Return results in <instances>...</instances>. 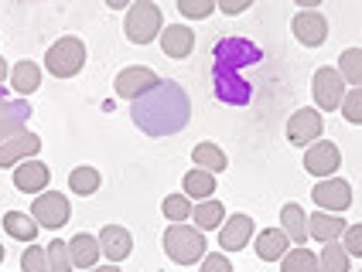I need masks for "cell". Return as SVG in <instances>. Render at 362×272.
<instances>
[{
	"mask_svg": "<svg viewBox=\"0 0 362 272\" xmlns=\"http://www.w3.org/2000/svg\"><path fill=\"white\" fill-rule=\"evenodd\" d=\"M263 61V51L246 38H222L212 48V82H216V96L226 106H246L253 99V82L250 68H257Z\"/></svg>",
	"mask_w": 362,
	"mask_h": 272,
	"instance_id": "6da1fadb",
	"label": "cell"
},
{
	"mask_svg": "<svg viewBox=\"0 0 362 272\" xmlns=\"http://www.w3.org/2000/svg\"><path fill=\"white\" fill-rule=\"evenodd\" d=\"M130 116L147 136H175L192 119V99L175 78H161L147 96L134 102Z\"/></svg>",
	"mask_w": 362,
	"mask_h": 272,
	"instance_id": "7a4b0ae2",
	"label": "cell"
},
{
	"mask_svg": "<svg viewBox=\"0 0 362 272\" xmlns=\"http://www.w3.org/2000/svg\"><path fill=\"white\" fill-rule=\"evenodd\" d=\"M123 31L134 44H151L154 38H161L164 31V14L161 4L154 0H137L127 7V20H123Z\"/></svg>",
	"mask_w": 362,
	"mask_h": 272,
	"instance_id": "3957f363",
	"label": "cell"
},
{
	"mask_svg": "<svg viewBox=\"0 0 362 272\" xmlns=\"http://www.w3.org/2000/svg\"><path fill=\"white\" fill-rule=\"evenodd\" d=\"M164 252L178 266L202 262L205 259V232H199L195 225H168V232H164Z\"/></svg>",
	"mask_w": 362,
	"mask_h": 272,
	"instance_id": "277c9868",
	"label": "cell"
},
{
	"mask_svg": "<svg viewBox=\"0 0 362 272\" xmlns=\"http://www.w3.org/2000/svg\"><path fill=\"white\" fill-rule=\"evenodd\" d=\"M82 65H86V44H82L79 38H72V35L59 38L48 51H45V68H48L55 78L79 75Z\"/></svg>",
	"mask_w": 362,
	"mask_h": 272,
	"instance_id": "5b68a950",
	"label": "cell"
},
{
	"mask_svg": "<svg viewBox=\"0 0 362 272\" xmlns=\"http://www.w3.org/2000/svg\"><path fill=\"white\" fill-rule=\"evenodd\" d=\"M311 92L318 102V113L322 109H339L345 99V78L339 75V68H318L311 78Z\"/></svg>",
	"mask_w": 362,
	"mask_h": 272,
	"instance_id": "8992f818",
	"label": "cell"
},
{
	"mask_svg": "<svg viewBox=\"0 0 362 272\" xmlns=\"http://www.w3.org/2000/svg\"><path fill=\"white\" fill-rule=\"evenodd\" d=\"M311 197H315V208L318 211L339 214L352 204V187H349V180H342V177H328V180H318V187L311 191Z\"/></svg>",
	"mask_w": 362,
	"mask_h": 272,
	"instance_id": "52a82bcc",
	"label": "cell"
},
{
	"mask_svg": "<svg viewBox=\"0 0 362 272\" xmlns=\"http://www.w3.org/2000/svg\"><path fill=\"white\" fill-rule=\"evenodd\" d=\"M31 218L38 221V228H62L65 221H69V197L59 194V191H45V194L35 197V204H31Z\"/></svg>",
	"mask_w": 362,
	"mask_h": 272,
	"instance_id": "ba28073f",
	"label": "cell"
},
{
	"mask_svg": "<svg viewBox=\"0 0 362 272\" xmlns=\"http://www.w3.org/2000/svg\"><path fill=\"white\" fill-rule=\"evenodd\" d=\"M325 133V116L318 109H298L291 123H287V140L291 147H311L318 143V136Z\"/></svg>",
	"mask_w": 362,
	"mask_h": 272,
	"instance_id": "9c48e42d",
	"label": "cell"
},
{
	"mask_svg": "<svg viewBox=\"0 0 362 272\" xmlns=\"http://www.w3.org/2000/svg\"><path fill=\"white\" fill-rule=\"evenodd\" d=\"M161 78L154 75L151 68H144V65H130V68H123L117 82H113V89H117V96L120 99H130V102H137L141 96H147L154 85H158Z\"/></svg>",
	"mask_w": 362,
	"mask_h": 272,
	"instance_id": "30bf717a",
	"label": "cell"
},
{
	"mask_svg": "<svg viewBox=\"0 0 362 272\" xmlns=\"http://www.w3.org/2000/svg\"><path fill=\"white\" fill-rule=\"evenodd\" d=\"M339 163H342V156H339V147H335V143H328V140H318V143H311V147H308V154H304V167H308V174L322 177V180L335 177Z\"/></svg>",
	"mask_w": 362,
	"mask_h": 272,
	"instance_id": "8fae6325",
	"label": "cell"
},
{
	"mask_svg": "<svg viewBox=\"0 0 362 272\" xmlns=\"http://www.w3.org/2000/svg\"><path fill=\"white\" fill-rule=\"evenodd\" d=\"M250 238H253V218L250 214H233V218H226L219 228V245L222 252H240L250 245Z\"/></svg>",
	"mask_w": 362,
	"mask_h": 272,
	"instance_id": "7c38bea8",
	"label": "cell"
},
{
	"mask_svg": "<svg viewBox=\"0 0 362 272\" xmlns=\"http://www.w3.org/2000/svg\"><path fill=\"white\" fill-rule=\"evenodd\" d=\"M294 38L308 44V48H322L325 41H328V20L318 14V11H298V18H294Z\"/></svg>",
	"mask_w": 362,
	"mask_h": 272,
	"instance_id": "4fadbf2b",
	"label": "cell"
},
{
	"mask_svg": "<svg viewBox=\"0 0 362 272\" xmlns=\"http://www.w3.org/2000/svg\"><path fill=\"white\" fill-rule=\"evenodd\" d=\"M48 180H52V171H48V163H41V160L18 163V171H14V187H18L21 194L38 197L41 191H48Z\"/></svg>",
	"mask_w": 362,
	"mask_h": 272,
	"instance_id": "5bb4252c",
	"label": "cell"
},
{
	"mask_svg": "<svg viewBox=\"0 0 362 272\" xmlns=\"http://www.w3.org/2000/svg\"><path fill=\"white\" fill-rule=\"evenodd\" d=\"M192 48H195V31H192V27H185V24H164L161 51L168 55V58L185 61L188 55H192Z\"/></svg>",
	"mask_w": 362,
	"mask_h": 272,
	"instance_id": "9a60e30c",
	"label": "cell"
},
{
	"mask_svg": "<svg viewBox=\"0 0 362 272\" xmlns=\"http://www.w3.org/2000/svg\"><path fill=\"white\" fill-rule=\"evenodd\" d=\"M31 119V106L28 102H21V99H7L4 106H0V147L7 143V140H14V136L24 133V123Z\"/></svg>",
	"mask_w": 362,
	"mask_h": 272,
	"instance_id": "2e32d148",
	"label": "cell"
},
{
	"mask_svg": "<svg viewBox=\"0 0 362 272\" xmlns=\"http://www.w3.org/2000/svg\"><path fill=\"white\" fill-rule=\"evenodd\" d=\"M100 252L106 255L110 262H123L127 255L134 252V238H130V232L120 228V225H106L100 232Z\"/></svg>",
	"mask_w": 362,
	"mask_h": 272,
	"instance_id": "e0dca14e",
	"label": "cell"
},
{
	"mask_svg": "<svg viewBox=\"0 0 362 272\" xmlns=\"http://www.w3.org/2000/svg\"><path fill=\"white\" fill-rule=\"evenodd\" d=\"M41 150V136L35 133H21L14 140H7L4 147H0V167L7 171V167H18L24 156H35Z\"/></svg>",
	"mask_w": 362,
	"mask_h": 272,
	"instance_id": "ac0fdd59",
	"label": "cell"
},
{
	"mask_svg": "<svg viewBox=\"0 0 362 272\" xmlns=\"http://www.w3.org/2000/svg\"><path fill=\"white\" fill-rule=\"evenodd\" d=\"M339 235H345V218L339 214H328V211H315L308 218V238H315V242H335Z\"/></svg>",
	"mask_w": 362,
	"mask_h": 272,
	"instance_id": "d6986e66",
	"label": "cell"
},
{
	"mask_svg": "<svg viewBox=\"0 0 362 272\" xmlns=\"http://www.w3.org/2000/svg\"><path fill=\"white\" fill-rule=\"evenodd\" d=\"M281 232L294 242V245H304L308 242V214H304V208L298 204V201H287L281 208Z\"/></svg>",
	"mask_w": 362,
	"mask_h": 272,
	"instance_id": "ffe728a7",
	"label": "cell"
},
{
	"mask_svg": "<svg viewBox=\"0 0 362 272\" xmlns=\"http://www.w3.org/2000/svg\"><path fill=\"white\" fill-rule=\"evenodd\" d=\"M287 245H291V238L281 232V228H263L257 235V255H260L263 262H281L284 255H287Z\"/></svg>",
	"mask_w": 362,
	"mask_h": 272,
	"instance_id": "44dd1931",
	"label": "cell"
},
{
	"mask_svg": "<svg viewBox=\"0 0 362 272\" xmlns=\"http://www.w3.org/2000/svg\"><path fill=\"white\" fill-rule=\"evenodd\" d=\"M69 255H72V266H79V269H96V262H100V238H93V235H76L72 242H69Z\"/></svg>",
	"mask_w": 362,
	"mask_h": 272,
	"instance_id": "7402d4cb",
	"label": "cell"
},
{
	"mask_svg": "<svg viewBox=\"0 0 362 272\" xmlns=\"http://www.w3.org/2000/svg\"><path fill=\"white\" fill-rule=\"evenodd\" d=\"M181 194L188 197V201H209L212 197V191H216V174H209V171H188L185 174V180H181Z\"/></svg>",
	"mask_w": 362,
	"mask_h": 272,
	"instance_id": "603a6c76",
	"label": "cell"
},
{
	"mask_svg": "<svg viewBox=\"0 0 362 272\" xmlns=\"http://www.w3.org/2000/svg\"><path fill=\"white\" fill-rule=\"evenodd\" d=\"M38 85H41V68L35 61H18V65L11 68V89H14L18 96L38 92Z\"/></svg>",
	"mask_w": 362,
	"mask_h": 272,
	"instance_id": "cb8c5ba5",
	"label": "cell"
},
{
	"mask_svg": "<svg viewBox=\"0 0 362 272\" xmlns=\"http://www.w3.org/2000/svg\"><path fill=\"white\" fill-rule=\"evenodd\" d=\"M4 232L18 242H35L38 238V221L24 211H7L4 214Z\"/></svg>",
	"mask_w": 362,
	"mask_h": 272,
	"instance_id": "d4e9b609",
	"label": "cell"
},
{
	"mask_svg": "<svg viewBox=\"0 0 362 272\" xmlns=\"http://www.w3.org/2000/svg\"><path fill=\"white\" fill-rule=\"evenodd\" d=\"M192 163H195L199 171H209V174H222V171L229 167L226 154H222L216 143H199V147L192 150Z\"/></svg>",
	"mask_w": 362,
	"mask_h": 272,
	"instance_id": "484cf974",
	"label": "cell"
},
{
	"mask_svg": "<svg viewBox=\"0 0 362 272\" xmlns=\"http://www.w3.org/2000/svg\"><path fill=\"white\" fill-rule=\"evenodd\" d=\"M192 218H195V228L199 232H212V228H222L226 208H222L216 197H209V201H199V208H192Z\"/></svg>",
	"mask_w": 362,
	"mask_h": 272,
	"instance_id": "4316f807",
	"label": "cell"
},
{
	"mask_svg": "<svg viewBox=\"0 0 362 272\" xmlns=\"http://www.w3.org/2000/svg\"><path fill=\"white\" fill-rule=\"evenodd\" d=\"M100 184H103V177H100L96 167H76V171L69 174V191H72V194H79V197L96 194V191H100Z\"/></svg>",
	"mask_w": 362,
	"mask_h": 272,
	"instance_id": "83f0119b",
	"label": "cell"
},
{
	"mask_svg": "<svg viewBox=\"0 0 362 272\" xmlns=\"http://www.w3.org/2000/svg\"><path fill=\"white\" fill-rule=\"evenodd\" d=\"M318 266L322 272H349L352 269V255L345 252V245H335V242H328L318 255Z\"/></svg>",
	"mask_w": 362,
	"mask_h": 272,
	"instance_id": "f1b7e54d",
	"label": "cell"
},
{
	"mask_svg": "<svg viewBox=\"0 0 362 272\" xmlns=\"http://www.w3.org/2000/svg\"><path fill=\"white\" fill-rule=\"evenodd\" d=\"M318 255L311 249H291V252L281 259V272H318Z\"/></svg>",
	"mask_w": 362,
	"mask_h": 272,
	"instance_id": "f546056e",
	"label": "cell"
},
{
	"mask_svg": "<svg viewBox=\"0 0 362 272\" xmlns=\"http://www.w3.org/2000/svg\"><path fill=\"white\" fill-rule=\"evenodd\" d=\"M339 75L352 82L356 89H362V48H345L339 55Z\"/></svg>",
	"mask_w": 362,
	"mask_h": 272,
	"instance_id": "4dcf8cb0",
	"label": "cell"
},
{
	"mask_svg": "<svg viewBox=\"0 0 362 272\" xmlns=\"http://www.w3.org/2000/svg\"><path fill=\"white\" fill-rule=\"evenodd\" d=\"M161 211L171 225H185V218H192V201L185 194H168L161 204Z\"/></svg>",
	"mask_w": 362,
	"mask_h": 272,
	"instance_id": "1f68e13d",
	"label": "cell"
},
{
	"mask_svg": "<svg viewBox=\"0 0 362 272\" xmlns=\"http://www.w3.org/2000/svg\"><path fill=\"white\" fill-rule=\"evenodd\" d=\"M48 272H72V255H69V242H48Z\"/></svg>",
	"mask_w": 362,
	"mask_h": 272,
	"instance_id": "d6a6232c",
	"label": "cell"
},
{
	"mask_svg": "<svg viewBox=\"0 0 362 272\" xmlns=\"http://www.w3.org/2000/svg\"><path fill=\"white\" fill-rule=\"evenodd\" d=\"M216 11V0H178V14L188 20H202Z\"/></svg>",
	"mask_w": 362,
	"mask_h": 272,
	"instance_id": "836d02e7",
	"label": "cell"
},
{
	"mask_svg": "<svg viewBox=\"0 0 362 272\" xmlns=\"http://www.w3.org/2000/svg\"><path fill=\"white\" fill-rule=\"evenodd\" d=\"M21 269L24 272H48V252L41 245H28L21 255Z\"/></svg>",
	"mask_w": 362,
	"mask_h": 272,
	"instance_id": "e575fe53",
	"label": "cell"
},
{
	"mask_svg": "<svg viewBox=\"0 0 362 272\" xmlns=\"http://www.w3.org/2000/svg\"><path fill=\"white\" fill-rule=\"evenodd\" d=\"M339 113H342L349 123L362 126V89H352V92H345L342 106H339Z\"/></svg>",
	"mask_w": 362,
	"mask_h": 272,
	"instance_id": "d590c367",
	"label": "cell"
},
{
	"mask_svg": "<svg viewBox=\"0 0 362 272\" xmlns=\"http://www.w3.org/2000/svg\"><path fill=\"white\" fill-rule=\"evenodd\" d=\"M202 272H233V262L222 252H209L202 259Z\"/></svg>",
	"mask_w": 362,
	"mask_h": 272,
	"instance_id": "8d00e7d4",
	"label": "cell"
},
{
	"mask_svg": "<svg viewBox=\"0 0 362 272\" xmlns=\"http://www.w3.org/2000/svg\"><path fill=\"white\" fill-rule=\"evenodd\" d=\"M345 252H349V255H362V225L345 228Z\"/></svg>",
	"mask_w": 362,
	"mask_h": 272,
	"instance_id": "74e56055",
	"label": "cell"
},
{
	"mask_svg": "<svg viewBox=\"0 0 362 272\" xmlns=\"http://www.w3.org/2000/svg\"><path fill=\"white\" fill-rule=\"evenodd\" d=\"M216 7H219L222 14H229V18H233V14H243V11H250V0H222V4H216Z\"/></svg>",
	"mask_w": 362,
	"mask_h": 272,
	"instance_id": "f35d334b",
	"label": "cell"
},
{
	"mask_svg": "<svg viewBox=\"0 0 362 272\" xmlns=\"http://www.w3.org/2000/svg\"><path fill=\"white\" fill-rule=\"evenodd\" d=\"M89 272H120L117 266H96V269H89Z\"/></svg>",
	"mask_w": 362,
	"mask_h": 272,
	"instance_id": "ab89813d",
	"label": "cell"
},
{
	"mask_svg": "<svg viewBox=\"0 0 362 272\" xmlns=\"http://www.w3.org/2000/svg\"><path fill=\"white\" fill-rule=\"evenodd\" d=\"M4 78H7V61L0 58V82H4Z\"/></svg>",
	"mask_w": 362,
	"mask_h": 272,
	"instance_id": "60d3db41",
	"label": "cell"
},
{
	"mask_svg": "<svg viewBox=\"0 0 362 272\" xmlns=\"http://www.w3.org/2000/svg\"><path fill=\"white\" fill-rule=\"evenodd\" d=\"M0 262H4V245H0Z\"/></svg>",
	"mask_w": 362,
	"mask_h": 272,
	"instance_id": "b9f144b4",
	"label": "cell"
},
{
	"mask_svg": "<svg viewBox=\"0 0 362 272\" xmlns=\"http://www.w3.org/2000/svg\"><path fill=\"white\" fill-rule=\"evenodd\" d=\"M4 102H7V99H4V92H0V106H4Z\"/></svg>",
	"mask_w": 362,
	"mask_h": 272,
	"instance_id": "7bdbcfd3",
	"label": "cell"
}]
</instances>
